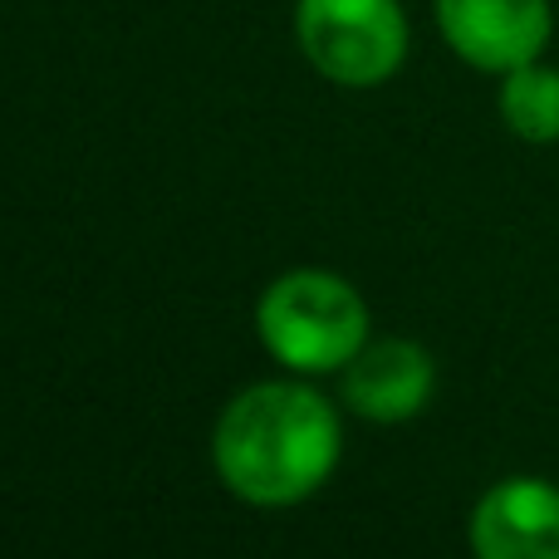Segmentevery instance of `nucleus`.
I'll return each instance as SVG.
<instances>
[{
  "instance_id": "1",
  "label": "nucleus",
  "mask_w": 559,
  "mask_h": 559,
  "mask_svg": "<svg viewBox=\"0 0 559 559\" xmlns=\"http://www.w3.org/2000/svg\"><path fill=\"white\" fill-rule=\"evenodd\" d=\"M338 413L305 383H255L222 413L212 462L246 506H299L338 466Z\"/></svg>"
},
{
  "instance_id": "2",
  "label": "nucleus",
  "mask_w": 559,
  "mask_h": 559,
  "mask_svg": "<svg viewBox=\"0 0 559 559\" xmlns=\"http://www.w3.org/2000/svg\"><path fill=\"white\" fill-rule=\"evenodd\" d=\"M255 329L275 364L295 373H334L368 344V309L348 280L329 271H295L261 295Z\"/></svg>"
},
{
  "instance_id": "3",
  "label": "nucleus",
  "mask_w": 559,
  "mask_h": 559,
  "mask_svg": "<svg viewBox=\"0 0 559 559\" xmlns=\"http://www.w3.org/2000/svg\"><path fill=\"white\" fill-rule=\"evenodd\" d=\"M295 39L324 79L373 88L407 55V15L397 0H299Z\"/></svg>"
},
{
  "instance_id": "4",
  "label": "nucleus",
  "mask_w": 559,
  "mask_h": 559,
  "mask_svg": "<svg viewBox=\"0 0 559 559\" xmlns=\"http://www.w3.org/2000/svg\"><path fill=\"white\" fill-rule=\"evenodd\" d=\"M442 39L486 74H511L550 45V0H437Z\"/></svg>"
},
{
  "instance_id": "5",
  "label": "nucleus",
  "mask_w": 559,
  "mask_h": 559,
  "mask_svg": "<svg viewBox=\"0 0 559 559\" xmlns=\"http://www.w3.org/2000/svg\"><path fill=\"white\" fill-rule=\"evenodd\" d=\"M476 559H559V486L540 476L496 481L472 511Z\"/></svg>"
},
{
  "instance_id": "6",
  "label": "nucleus",
  "mask_w": 559,
  "mask_h": 559,
  "mask_svg": "<svg viewBox=\"0 0 559 559\" xmlns=\"http://www.w3.org/2000/svg\"><path fill=\"white\" fill-rule=\"evenodd\" d=\"M437 383L432 354L413 338H368L344 364V403L368 423H407Z\"/></svg>"
},
{
  "instance_id": "7",
  "label": "nucleus",
  "mask_w": 559,
  "mask_h": 559,
  "mask_svg": "<svg viewBox=\"0 0 559 559\" xmlns=\"http://www.w3.org/2000/svg\"><path fill=\"white\" fill-rule=\"evenodd\" d=\"M501 118L525 143H559V69L540 59L511 69L501 84Z\"/></svg>"
}]
</instances>
